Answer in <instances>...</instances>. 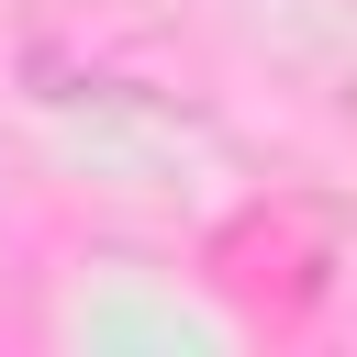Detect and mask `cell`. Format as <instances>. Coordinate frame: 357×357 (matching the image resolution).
I'll list each match as a JSON object with an SVG mask.
<instances>
[]
</instances>
